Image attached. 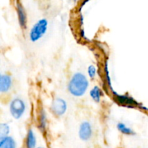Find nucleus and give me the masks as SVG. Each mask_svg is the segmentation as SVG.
Segmentation results:
<instances>
[{"instance_id":"1","label":"nucleus","mask_w":148,"mask_h":148,"mask_svg":"<svg viewBox=\"0 0 148 148\" xmlns=\"http://www.w3.org/2000/svg\"><path fill=\"white\" fill-rule=\"evenodd\" d=\"M89 86V80L83 73L75 72L68 82V92L75 97H82L86 94Z\"/></svg>"},{"instance_id":"2","label":"nucleus","mask_w":148,"mask_h":148,"mask_svg":"<svg viewBox=\"0 0 148 148\" xmlns=\"http://www.w3.org/2000/svg\"><path fill=\"white\" fill-rule=\"evenodd\" d=\"M49 29V21L46 18L39 19L33 24L29 32V39L32 42H37L46 34Z\"/></svg>"},{"instance_id":"3","label":"nucleus","mask_w":148,"mask_h":148,"mask_svg":"<svg viewBox=\"0 0 148 148\" xmlns=\"http://www.w3.org/2000/svg\"><path fill=\"white\" fill-rule=\"evenodd\" d=\"M27 110V104L25 100L20 97H14L9 104L10 115L15 120H19L24 116Z\"/></svg>"},{"instance_id":"4","label":"nucleus","mask_w":148,"mask_h":148,"mask_svg":"<svg viewBox=\"0 0 148 148\" xmlns=\"http://www.w3.org/2000/svg\"><path fill=\"white\" fill-rule=\"evenodd\" d=\"M68 109V104L66 100L62 97H55L51 102L50 106L51 112L53 115L57 118L62 117L66 113Z\"/></svg>"},{"instance_id":"5","label":"nucleus","mask_w":148,"mask_h":148,"mask_svg":"<svg viewBox=\"0 0 148 148\" xmlns=\"http://www.w3.org/2000/svg\"><path fill=\"white\" fill-rule=\"evenodd\" d=\"M93 134V128L92 123L88 120H83L79 124L78 129V136L82 142H88L90 140Z\"/></svg>"},{"instance_id":"6","label":"nucleus","mask_w":148,"mask_h":148,"mask_svg":"<svg viewBox=\"0 0 148 148\" xmlns=\"http://www.w3.org/2000/svg\"><path fill=\"white\" fill-rule=\"evenodd\" d=\"M114 94V99L117 104L127 107H136L140 106L138 102L136 101L133 97L127 94H117L115 91H112Z\"/></svg>"},{"instance_id":"7","label":"nucleus","mask_w":148,"mask_h":148,"mask_svg":"<svg viewBox=\"0 0 148 148\" xmlns=\"http://www.w3.org/2000/svg\"><path fill=\"white\" fill-rule=\"evenodd\" d=\"M16 11H17V18H18V23L21 28L26 29L27 25V16L23 4H21L19 0H17L15 3Z\"/></svg>"},{"instance_id":"8","label":"nucleus","mask_w":148,"mask_h":148,"mask_svg":"<svg viewBox=\"0 0 148 148\" xmlns=\"http://www.w3.org/2000/svg\"><path fill=\"white\" fill-rule=\"evenodd\" d=\"M12 86V78L7 73L0 75V92L1 94L7 93Z\"/></svg>"},{"instance_id":"9","label":"nucleus","mask_w":148,"mask_h":148,"mask_svg":"<svg viewBox=\"0 0 148 148\" xmlns=\"http://www.w3.org/2000/svg\"><path fill=\"white\" fill-rule=\"evenodd\" d=\"M37 147V135L33 129H29L25 139V148H36Z\"/></svg>"},{"instance_id":"10","label":"nucleus","mask_w":148,"mask_h":148,"mask_svg":"<svg viewBox=\"0 0 148 148\" xmlns=\"http://www.w3.org/2000/svg\"><path fill=\"white\" fill-rule=\"evenodd\" d=\"M38 127L42 133L46 131L47 127V114L43 108L40 109L39 110L38 115Z\"/></svg>"},{"instance_id":"11","label":"nucleus","mask_w":148,"mask_h":148,"mask_svg":"<svg viewBox=\"0 0 148 148\" xmlns=\"http://www.w3.org/2000/svg\"><path fill=\"white\" fill-rule=\"evenodd\" d=\"M0 148H17V143L13 136H4L0 138Z\"/></svg>"},{"instance_id":"12","label":"nucleus","mask_w":148,"mask_h":148,"mask_svg":"<svg viewBox=\"0 0 148 148\" xmlns=\"http://www.w3.org/2000/svg\"><path fill=\"white\" fill-rule=\"evenodd\" d=\"M89 95L90 98L92 99V101L96 103H99L101 102L103 95V91L98 86L95 85L93 87H92L91 89L90 90Z\"/></svg>"},{"instance_id":"13","label":"nucleus","mask_w":148,"mask_h":148,"mask_svg":"<svg viewBox=\"0 0 148 148\" xmlns=\"http://www.w3.org/2000/svg\"><path fill=\"white\" fill-rule=\"evenodd\" d=\"M116 128L120 133L126 136H134L136 134V132L124 122H119Z\"/></svg>"},{"instance_id":"14","label":"nucleus","mask_w":148,"mask_h":148,"mask_svg":"<svg viewBox=\"0 0 148 148\" xmlns=\"http://www.w3.org/2000/svg\"><path fill=\"white\" fill-rule=\"evenodd\" d=\"M10 126L7 123H0V138L10 136Z\"/></svg>"},{"instance_id":"15","label":"nucleus","mask_w":148,"mask_h":148,"mask_svg":"<svg viewBox=\"0 0 148 148\" xmlns=\"http://www.w3.org/2000/svg\"><path fill=\"white\" fill-rule=\"evenodd\" d=\"M97 68L95 65H90L88 67V70H87V73H88V75L90 78L93 79L95 78L97 75Z\"/></svg>"},{"instance_id":"16","label":"nucleus","mask_w":148,"mask_h":148,"mask_svg":"<svg viewBox=\"0 0 148 148\" xmlns=\"http://www.w3.org/2000/svg\"><path fill=\"white\" fill-rule=\"evenodd\" d=\"M105 76H106V81L107 84H108V87L110 88V89L111 91H114L112 88V84H111V77L109 75V71H108V62L106 63L105 65Z\"/></svg>"},{"instance_id":"17","label":"nucleus","mask_w":148,"mask_h":148,"mask_svg":"<svg viewBox=\"0 0 148 148\" xmlns=\"http://www.w3.org/2000/svg\"><path fill=\"white\" fill-rule=\"evenodd\" d=\"M90 1V0H82V1H81V4H80V9H82V7H83L87 3L89 2Z\"/></svg>"},{"instance_id":"18","label":"nucleus","mask_w":148,"mask_h":148,"mask_svg":"<svg viewBox=\"0 0 148 148\" xmlns=\"http://www.w3.org/2000/svg\"><path fill=\"white\" fill-rule=\"evenodd\" d=\"M36 148H46V147L44 146H38Z\"/></svg>"},{"instance_id":"19","label":"nucleus","mask_w":148,"mask_h":148,"mask_svg":"<svg viewBox=\"0 0 148 148\" xmlns=\"http://www.w3.org/2000/svg\"><path fill=\"white\" fill-rule=\"evenodd\" d=\"M72 1H74V2H76V1H77V0H72Z\"/></svg>"},{"instance_id":"20","label":"nucleus","mask_w":148,"mask_h":148,"mask_svg":"<svg viewBox=\"0 0 148 148\" xmlns=\"http://www.w3.org/2000/svg\"><path fill=\"white\" fill-rule=\"evenodd\" d=\"M24 148H25V147H24Z\"/></svg>"}]
</instances>
